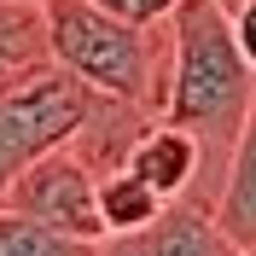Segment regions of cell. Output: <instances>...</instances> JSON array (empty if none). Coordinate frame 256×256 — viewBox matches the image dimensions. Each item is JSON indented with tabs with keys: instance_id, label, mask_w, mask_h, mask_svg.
I'll use <instances>...</instances> for the list:
<instances>
[{
	"instance_id": "1",
	"label": "cell",
	"mask_w": 256,
	"mask_h": 256,
	"mask_svg": "<svg viewBox=\"0 0 256 256\" xmlns=\"http://www.w3.org/2000/svg\"><path fill=\"white\" fill-rule=\"evenodd\" d=\"M169 30V82H163V122L186 128L204 158V198H216L227 169V152L239 140V122L250 111L256 70L239 58L227 12L216 0H175L163 18Z\"/></svg>"
},
{
	"instance_id": "2",
	"label": "cell",
	"mask_w": 256,
	"mask_h": 256,
	"mask_svg": "<svg viewBox=\"0 0 256 256\" xmlns=\"http://www.w3.org/2000/svg\"><path fill=\"white\" fill-rule=\"evenodd\" d=\"M41 30L47 58L64 64L94 94L163 111V82H169V30L163 24H128L105 12L99 0H41Z\"/></svg>"
},
{
	"instance_id": "3",
	"label": "cell",
	"mask_w": 256,
	"mask_h": 256,
	"mask_svg": "<svg viewBox=\"0 0 256 256\" xmlns=\"http://www.w3.org/2000/svg\"><path fill=\"white\" fill-rule=\"evenodd\" d=\"M94 99L99 94L88 82H76L52 58H41L35 70L6 82L0 88V158H6V169L18 175L30 158H41L52 146H70L88 122V111H94Z\"/></svg>"
},
{
	"instance_id": "4",
	"label": "cell",
	"mask_w": 256,
	"mask_h": 256,
	"mask_svg": "<svg viewBox=\"0 0 256 256\" xmlns=\"http://www.w3.org/2000/svg\"><path fill=\"white\" fill-rule=\"evenodd\" d=\"M0 204L24 210V216L58 227V233H76V239H105V222H99V175H94V163L82 158L76 146H52V152L30 158L6 180V198Z\"/></svg>"
},
{
	"instance_id": "5",
	"label": "cell",
	"mask_w": 256,
	"mask_h": 256,
	"mask_svg": "<svg viewBox=\"0 0 256 256\" xmlns=\"http://www.w3.org/2000/svg\"><path fill=\"white\" fill-rule=\"evenodd\" d=\"M99 256H239V244L216 227L204 198H169L152 222L128 233H105Z\"/></svg>"
},
{
	"instance_id": "6",
	"label": "cell",
	"mask_w": 256,
	"mask_h": 256,
	"mask_svg": "<svg viewBox=\"0 0 256 256\" xmlns=\"http://www.w3.org/2000/svg\"><path fill=\"white\" fill-rule=\"evenodd\" d=\"M122 169H134L163 204H169V198H204V158H198V140H192L186 128L163 122V116H146L140 122V134H134L128 152H122Z\"/></svg>"
},
{
	"instance_id": "7",
	"label": "cell",
	"mask_w": 256,
	"mask_h": 256,
	"mask_svg": "<svg viewBox=\"0 0 256 256\" xmlns=\"http://www.w3.org/2000/svg\"><path fill=\"white\" fill-rule=\"evenodd\" d=\"M210 216L233 244H256V94H250V111L239 122V140L227 152V169H222V186L210 198Z\"/></svg>"
},
{
	"instance_id": "8",
	"label": "cell",
	"mask_w": 256,
	"mask_h": 256,
	"mask_svg": "<svg viewBox=\"0 0 256 256\" xmlns=\"http://www.w3.org/2000/svg\"><path fill=\"white\" fill-rule=\"evenodd\" d=\"M47 58L41 0H0V88Z\"/></svg>"
},
{
	"instance_id": "9",
	"label": "cell",
	"mask_w": 256,
	"mask_h": 256,
	"mask_svg": "<svg viewBox=\"0 0 256 256\" xmlns=\"http://www.w3.org/2000/svg\"><path fill=\"white\" fill-rule=\"evenodd\" d=\"M0 256H99V239L58 233V227L35 222L24 210L0 204Z\"/></svg>"
},
{
	"instance_id": "10",
	"label": "cell",
	"mask_w": 256,
	"mask_h": 256,
	"mask_svg": "<svg viewBox=\"0 0 256 256\" xmlns=\"http://www.w3.org/2000/svg\"><path fill=\"white\" fill-rule=\"evenodd\" d=\"M158 210H163V198L134 169H122V163L99 169V222H105V233H128V227L152 222Z\"/></svg>"
},
{
	"instance_id": "11",
	"label": "cell",
	"mask_w": 256,
	"mask_h": 256,
	"mask_svg": "<svg viewBox=\"0 0 256 256\" xmlns=\"http://www.w3.org/2000/svg\"><path fill=\"white\" fill-rule=\"evenodd\" d=\"M227 30H233L239 58L256 70V0H233V6H227Z\"/></svg>"
},
{
	"instance_id": "12",
	"label": "cell",
	"mask_w": 256,
	"mask_h": 256,
	"mask_svg": "<svg viewBox=\"0 0 256 256\" xmlns=\"http://www.w3.org/2000/svg\"><path fill=\"white\" fill-rule=\"evenodd\" d=\"M99 6L128 18V24H163V18L175 12V0H99Z\"/></svg>"
},
{
	"instance_id": "13",
	"label": "cell",
	"mask_w": 256,
	"mask_h": 256,
	"mask_svg": "<svg viewBox=\"0 0 256 256\" xmlns=\"http://www.w3.org/2000/svg\"><path fill=\"white\" fill-rule=\"evenodd\" d=\"M6 180H12V169H6V158H0V198H6Z\"/></svg>"
},
{
	"instance_id": "14",
	"label": "cell",
	"mask_w": 256,
	"mask_h": 256,
	"mask_svg": "<svg viewBox=\"0 0 256 256\" xmlns=\"http://www.w3.org/2000/svg\"><path fill=\"white\" fill-rule=\"evenodd\" d=\"M239 256H256V244H239Z\"/></svg>"
},
{
	"instance_id": "15",
	"label": "cell",
	"mask_w": 256,
	"mask_h": 256,
	"mask_svg": "<svg viewBox=\"0 0 256 256\" xmlns=\"http://www.w3.org/2000/svg\"><path fill=\"white\" fill-rule=\"evenodd\" d=\"M216 6H222V12H227V6H233V0H216Z\"/></svg>"
}]
</instances>
